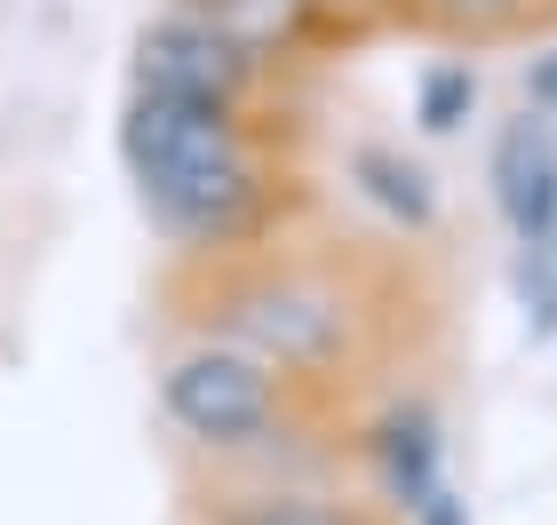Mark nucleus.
Returning <instances> with one entry per match:
<instances>
[{
  "mask_svg": "<svg viewBox=\"0 0 557 525\" xmlns=\"http://www.w3.org/2000/svg\"><path fill=\"white\" fill-rule=\"evenodd\" d=\"M128 160H136L144 199L191 239H223L256 215V160H247L232 112L136 96L128 104Z\"/></svg>",
  "mask_w": 557,
  "mask_h": 525,
  "instance_id": "1",
  "label": "nucleus"
},
{
  "mask_svg": "<svg viewBox=\"0 0 557 525\" xmlns=\"http://www.w3.org/2000/svg\"><path fill=\"white\" fill-rule=\"evenodd\" d=\"M168 414L208 446H247L278 422L271 366L239 359V350H191L168 366Z\"/></svg>",
  "mask_w": 557,
  "mask_h": 525,
  "instance_id": "2",
  "label": "nucleus"
},
{
  "mask_svg": "<svg viewBox=\"0 0 557 525\" xmlns=\"http://www.w3.org/2000/svg\"><path fill=\"white\" fill-rule=\"evenodd\" d=\"M223 335L256 366H326L343 350V311L311 287L256 279V287H239L232 303H223Z\"/></svg>",
  "mask_w": 557,
  "mask_h": 525,
  "instance_id": "3",
  "label": "nucleus"
},
{
  "mask_svg": "<svg viewBox=\"0 0 557 525\" xmlns=\"http://www.w3.org/2000/svg\"><path fill=\"white\" fill-rule=\"evenodd\" d=\"M239 80H247V57H232L199 16H168V24H151V33L136 40V96L232 112Z\"/></svg>",
  "mask_w": 557,
  "mask_h": 525,
  "instance_id": "4",
  "label": "nucleus"
},
{
  "mask_svg": "<svg viewBox=\"0 0 557 525\" xmlns=\"http://www.w3.org/2000/svg\"><path fill=\"white\" fill-rule=\"evenodd\" d=\"M494 199H502V215L518 223V239H549V223H557V136H549V120H510L494 143Z\"/></svg>",
  "mask_w": 557,
  "mask_h": 525,
  "instance_id": "5",
  "label": "nucleus"
},
{
  "mask_svg": "<svg viewBox=\"0 0 557 525\" xmlns=\"http://www.w3.org/2000/svg\"><path fill=\"white\" fill-rule=\"evenodd\" d=\"M199 24L232 48V57H271V48H287L295 40V24H302V0H199Z\"/></svg>",
  "mask_w": 557,
  "mask_h": 525,
  "instance_id": "6",
  "label": "nucleus"
},
{
  "mask_svg": "<svg viewBox=\"0 0 557 525\" xmlns=\"http://www.w3.org/2000/svg\"><path fill=\"white\" fill-rule=\"evenodd\" d=\"M430 462H438V446H430V422H422V414H398V422H383V470H391V486L407 493V510H422L430 493H438Z\"/></svg>",
  "mask_w": 557,
  "mask_h": 525,
  "instance_id": "7",
  "label": "nucleus"
},
{
  "mask_svg": "<svg viewBox=\"0 0 557 525\" xmlns=\"http://www.w3.org/2000/svg\"><path fill=\"white\" fill-rule=\"evenodd\" d=\"M359 175L374 184V199H383V208H398L407 223H422V215H430V184H422V167H398L391 152H367V160H359Z\"/></svg>",
  "mask_w": 557,
  "mask_h": 525,
  "instance_id": "8",
  "label": "nucleus"
},
{
  "mask_svg": "<svg viewBox=\"0 0 557 525\" xmlns=\"http://www.w3.org/2000/svg\"><path fill=\"white\" fill-rule=\"evenodd\" d=\"M462 104H470V72H462V64L430 72V88H422V128H454Z\"/></svg>",
  "mask_w": 557,
  "mask_h": 525,
  "instance_id": "9",
  "label": "nucleus"
},
{
  "mask_svg": "<svg viewBox=\"0 0 557 525\" xmlns=\"http://www.w3.org/2000/svg\"><path fill=\"white\" fill-rule=\"evenodd\" d=\"M247 525H359L350 510H326V502H271V510H256Z\"/></svg>",
  "mask_w": 557,
  "mask_h": 525,
  "instance_id": "10",
  "label": "nucleus"
},
{
  "mask_svg": "<svg viewBox=\"0 0 557 525\" xmlns=\"http://www.w3.org/2000/svg\"><path fill=\"white\" fill-rule=\"evenodd\" d=\"M414 517H422V525H462V502H454V493H430Z\"/></svg>",
  "mask_w": 557,
  "mask_h": 525,
  "instance_id": "11",
  "label": "nucleus"
},
{
  "mask_svg": "<svg viewBox=\"0 0 557 525\" xmlns=\"http://www.w3.org/2000/svg\"><path fill=\"white\" fill-rule=\"evenodd\" d=\"M454 9H478V16H502V9H518V0H454Z\"/></svg>",
  "mask_w": 557,
  "mask_h": 525,
  "instance_id": "12",
  "label": "nucleus"
},
{
  "mask_svg": "<svg viewBox=\"0 0 557 525\" xmlns=\"http://www.w3.org/2000/svg\"><path fill=\"white\" fill-rule=\"evenodd\" d=\"M549 239H557V223H549Z\"/></svg>",
  "mask_w": 557,
  "mask_h": 525,
  "instance_id": "13",
  "label": "nucleus"
}]
</instances>
